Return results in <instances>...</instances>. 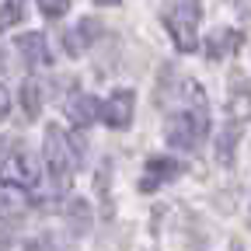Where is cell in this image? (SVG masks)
I'll return each mask as SVG.
<instances>
[{"instance_id":"obj_4","label":"cell","mask_w":251,"mask_h":251,"mask_svg":"<svg viewBox=\"0 0 251 251\" xmlns=\"http://www.w3.org/2000/svg\"><path fill=\"white\" fill-rule=\"evenodd\" d=\"M133 105H136V98H133V91H112V98L101 105V119H105V126H112V129H126V126L133 122Z\"/></svg>"},{"instance_id":"obj_10","label":"cell","mask_w":251,"mask_h":251,"mask_svg":"<svg viewBox=\"0 0 251 251\" xmlns=\"http://www.w3.org/2000/svg\"><path fill=\"white\" fill-rule=\"evenodd\" d=\"M14 49L21 52V59H25V63H31V67H46V63H52L42 31H25V35H18Z\"/></svg>"},{"instance_id":"obj_16","label":"cell","mask_w":251,"mask_h":251,"mask_svg":"<svg viewBox=\"0 0 251 251\" xmlns=\"http://www.w3.org/2000/svg\"><path fill=\"white\" fill-rule=\"evenodd\" d=\"M21 14H25V0H7L0 7V31H7L14 21H21Z\"/></svg>"},{"instance_id":"obj_11","label":"cell","mask_w":251,"mask_h":251,"mask_svg":"<svg viewBox=\"0 0 251 251\" xmlns=\"http://www.w3.org/2000/svg\"><path fill=\"white\" fill-rule=\"evenodd\" d=\"M25 206H28L25 188H21V185H14V181H0V220L18 216Z\"/></svg>"},{"instance_id":"obj_5","label":"cell","mask_w":251,"mask_h":251,"mask_svg":"<svg viewBox=\"0 0 251 251\" xmlns=\"http://www.w3.org/2000/svg\"><path fill=\"white\" fill-rule=\"evenodd\" d=\"M178 175H181V164L171 161V157H147V171H143V178H140V192L150 196L153 188H161L164 181H171V178H178Z\"/></svg>"},{"instance_id":"obj_13","label":"cell","mask_w":251,"mask_h":251,"mask_svg":"<svg viewBox=\"0 0 251 251\" xmlns=\"http://www.w3.org/2000/svg\"><path fill=\"white\" fill-rule=\"evenodd\" d=\"M67 224H70V230H74L77 237L91 230V206H87L84 199H74V202L67 206Z\"/></svg>"},{"instance_id":"obj_15","label":"cell","mask_w":251,"mask_h":251,"mask_svg":"<svg viewBox=\"0 0 251 251\" xmlns=\"http://www.w3.org/2000/svg\"><path fill=\"white\" fill-rule=\"evenodd\" d=\"M230 115H234V122H241V119L248 122L251 119V91H241L237 87L230 94Z\"/></svg>"},{"instance_id":"obj_17","label":"cell","mask_w":251,"mask_h":251,"mask_svg":"<svg viewBox=\"0 0 251 251\" xmlns=\"http://www.w3.org/2000/svg\"><path fill=\"white\" fill-rule=\"evenodd\" d=\"M21 105H25V115H28V119L39 115V105H42V101H39V87H35V84H25V87H21Z\"/></svg>"},{"instance_id":"obj_2","label":"cell","mask_w":251,"mask_h":251,"mask_svg":"<svg viewBox=\"0 0 251 251\" xmlns=\"http://www.w3.org/2000/svg\"><path fill=\"white\" fill-rule=\"evenodd\" d=\"M199 21H202V0H175L164 11V28L175 39L178 52L199 49Z\"/></svg>"},{"instance_id":"obj_6","label":"cell","mask_w":251,"mask_h":251,"mask_svg":"<svg viewBox=\"0 0 251 251\" xmlns=\"http://www.w3.org/2000/svg\"><path fill=\"white\" fill-rule=\"evenodd\" d=\"M101 35V21L98 18H80L67 35H63V46H67V52L70 56H80V52H87L91 49V42Z\"/></svg>"},{"instance_id":"obj_12","label":"cell","mask_w":251,"mask_h":251,"mask_svg":"<svg viewBox=\"0 0 251 251\" xmlns=\"http://www.w3.org/2000/svg\"><path fill=\"white\" fill-rule=\"evenodd\" d=\"M237 140H241V122H227L224 129L216 133V161L220 164H230L234 161V147H237Z\"/></svg>"},{"instance_id":"obj_3","label":"cell","mask_w":251,"mask_h":251,"mask_svg":"<svg viewBox=\"0 0 251 251\" xmlns=\"http://www.w3.org/2000/svg\"><path fill=\"white\" fill-rule=\"evenodd\" d=\"M42 157L56 178H67L80 168V147L59 129V126H49L46 129V140H42Z\"/></svg>"},{"instance_id":"obj_18","label":"cell","mask_w":251,"mask_h":251,"mask_svg":"<svg viewBox=\"0 0 251 251\" xmlns=\"http://www.w3.org/2000/svg\"><path fill=\"white\" fill-rule=\"evenodd\" d=\"M35 4H39V11L46 18H63L70 11V0H35Z\"/></svg>"},{"instance_id":"obj_19","label":"cell","mask_w":251,"mask_h":251,"mask_svg":"<svg viewBox=\"0 0 251 251\" xmlns=\"http://www.w3.org/2000/svg\"><path fill=\"white\" fill-rule=\"evenodd\" d=\"M7 115H11V91L0 84V122H4Z\"/></svg>"},{"instance_id":"obj_7","label":"cell","mask_w":251,"mask_h":251,"mask_svg":"<svg viewBox=\"0 0 251 251\" xmlns=\"http://www.w3.org/2000/svg\"><path fill=\"white\" fill-rule=\"evenodd\" d=\"M7 171H11L14 185H21V188H31V185H39V178H42L39 157H35V153H28L25 147L11 153V164H7Z\"/></svg>"},{"instance_id":"obj_14","label":"cell","mask_w":251,"mask_h":251,"mask_svg":"<svg viewBox=\"0 0 251 251\" xmlns=\"http://www.w3.org/2000/svg\"><path fill=\"white\" fill-rule=\"evenodd\" d=\"M25 251H67V244H63V237L56 230H46L39 237H28L25 241Z\"/></svg>"},{"instance_id":"obj_1","label":"cell","mask_w":251,"mask_h":251,"mask_svg":"<svg viewBox=\"0 0 251 251\" xmlns=\"http://www.w3.org/2000/svg\"><path fill=\"white\" fill-rule=\"evenodd\" d=\"M206 129H209L206 98H196L188 108L168 115V122H164V136H168V143H171L175 150H196V147L202 143Z\"/></svg>"},{"instance_id":"obj_8","label":"cell","mask_w":251,"mask_h":251,"mask_svg":"<svg viewBox=\"0 0 251 251\" xmlns=\"http://www.w3.org/2000/svg\"><path fill=\"white\" fill-rule=\"evenodd\" d=\"M67 119L77 126V129H87L91 122L101 119V101L77 91V94H70V101H67Z\"/></svg>"},{"instance_id":"obj_20","label":"cell","mask_w":251,"mask_h":251,"mask_svg":"<svg viewBox=\"0 0 251 251\" xmlns=\"http://www.w3.org/2000/svg\"><path fill=\"white\" fill-rule=\"evenodd\" d=\"M98 7H115V4H122V0H94Z\"/></svg>"},{"instance_id":"obj_9","label":"cell","mask_w":251,"mask_h":251,"mask_svg":"<svg viewBox=\"0 0 251 251\" xmlns=\"http://www.w3.org/2000/svg\"><path fill=\"white\" fill-rule=\"evenodd\" d=\"M241 46H244V31H237V28H216L213 35L202 42L206 59H224V56L237 52Z\"/></svg>"}]
</instances>
